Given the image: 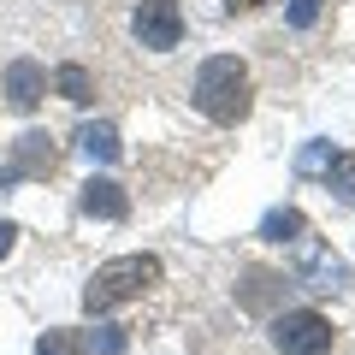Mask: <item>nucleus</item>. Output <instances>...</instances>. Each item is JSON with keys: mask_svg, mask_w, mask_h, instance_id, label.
I'll list each match as a JSON object with an SVG mask.
<instances>
[{"mask_svg": "<svg viewBox=\"0 0 355 355\" xmlns=\"http://www.w3.org/2000/svg\"><path fill=\"white\" fill-rule=\"evenodd\" d=\"M190 101H196V113L214 119V125H237V119L249 113V65H243L237 53H214V60H202Z\"/></svg>", "mask_w": 355, "mask_h": 355, "instance_id": "f257e3e1", "label": "nucleus"}, {"mask_svg": "<svg viewBox=\"0 0 355 355\" xmlns=\"http://www.w3.org/2000/svg\"><path fill=\"white\" fill-rule=\"evenodd\" d=\"M130 30H137L142 48L166 53V48H178V42H184V12H178V0H142L137 18H130Z\"/></svg>", "mask_w": 355, "mask_h": 355, "instance_id": "39448f33", "label": "nucleus"}, {"mask_svg": "<svg viewBox=\"0 0 355 355\" xmlns=\"http://www.w3.org/2000/svg\"><path fill=\"white\" fill-rule=\"evenodd\" d=\"M77 207H83L89 219H125V214H130V196L119 190L113 178H89L83 196H77Z\"/></svg>", "mask_w": 355, "mask_h": 355, "instance_id": "0eeeda50", "label": "nucleus"}, {"mask_svg": "<svg viewBox=\"0 0 355 355\" xmlns=\"http://www.w3.org/2000/svg\"><path fill=\"white\" fill-rule=\"evenodd\" d=\"M36 355H83V338L77 331H42Z\"/></svg>", "mask_w": 355, "mask_h": 355, "instance_id": "2eb2a0df", "label": "nucleus"}, {"mask_svg": "<svg viewBox=\"0 0 355 355\" xmlns=\"http://www.w3.org/2000/svg\"><path fill=\"white\" fill-rule=\"evenodd\" d=\"M272 343L279 355H331V320L314 308H291L272 320Z\"/></svg>", "mask_w": 355, "mask_h": 355, "instance_id": "7ed1b4c3", "label": "nucleus"}, {"mask_svg": "<svg viewBox=\"0 0 355 355\" xmlns=\"http://www.w3.org/2000/svg\"><path fill=\"white\" fill-rule=\"evenodd\" d=\"M231 12H254V6H261V0H225Z\"/></svg>", "mask_w": 355, "mask_h": 355, "instance_id": "a211bd4d", "label": "nucleus"}, {"mask_svg": "<svg viewBox=\"0 0 355 355\" xmlns=\"http://www.w3.org/2000/svg\"><path fill=\"white\" fill-rule=\"evenodd\" d=\"M89 349L95 355H125L130 343H125V326H95L89 331Z\"/></svg>", "mask_w": 355, "mask_h": 355, "instance_id": "4468645a", "label": "nucleus"}, {"mask_svg": "<svg viewBox=\"0 0 355 355\" xmlns=\"http://www.w3.org/2000/svg\"><path fill=\"white\" fill-rule=\"evenodd\" d=\"M42 95H48V71L36 60H12L6 65V107L12 113H36Z\"/></svg>", "mask_w": 355, "mask_h": 355, "instance_id": "423d86ee", "label": "nucleus"}, {"mask_svg": "<svg viewBox=\"0 0 355 355\" xmlns=\"http://www.w3.org/2000/svg\"><path fill=\"white\" fill-rule=\"evenodd\" d=\"M284 18H291V30H314L320 24V0H284Z\"/></svg>", "mask_w": 355, "mask_h": 355, "instance_id": "dca6fc26", "label": "nucleus"}, {"mask_svg": "<svg viewBox=\"0 0 355 355\" xmlns=\"http://www.w3.org/2000/svg\"><path fill=\"white\" fill-rule=\"evenodd\" d=\"M326 190H338V202L355 207V154H331V166H326Z\"/></svg>", "mask_w": 355, "mask_h": 355, "instance_id": "9d476101", "label": "nucleus"}, {"mask_svg": "<svg viewBox=\"0 0 355 355\" xmlns=\"http://www.w3.org/2000/svg\"><path fill=\"white\" fill-rule=\"evenodd\" d=\"M291 272H296V284H308V291H320V296L349 284V266H343L320 237H296L291 243Z\"/></svg>", "mask_w": 355, "mask_h": 355, "instance_id": "20e7f679", "label": "nucleus"}, {"mask_svg": "<svg viewBox=\"0 0 355 355\" xmlns=\"http://www.w3.org/2000/svg\"><path fill=\"white\" fill-rule=\"evenodd\" d=\"M331 154H338V148H331V142H308V148L296 154V172H302V178H326Z\"/></svg>", "mask_w": 355, "mask_h": 355, "instance_id": "ddd939ff", "label": "nucleus"}, {"mask_svg": "<svg viewBox=\"0 0 355 355\" xmlns=\"http://www.w3.org/2000/svg\"><path fill=\"white\" fill-rule=\"evenodd\" d=\"M53 83H60V95H65V101H77V107L95 101V83H89L83 65H60V77H53Z\"/></svg>", "mask_w": 355, "mask_h": 355, "instance_id": "9b49d317", "label": "nucleus"}, {"mask_svg": "<svg viewBox=\"0 0 355 355\" xmlns=\"http://www.w3.org/2000/svg\"><path fill=\"white\" fill-rule=\"evenodd\" d=\"M154 284H160V261H154V254H119V261L95 266V279L83 284V308L89 314H107V308H119V302H137Z\"/></svg>", "mask_w": 355, "mask_h": 355, "instance_id": "f03ea898", "label": "nucleus"}, {"mask_svg": "<svg viewBox=\"0 0 355 355\" xmlns=\"http://www.w3.org/2000/svg\"><path fill=\"white\" fill-rule=\"evenodd\" d=\"M53 160H60V154H53V142L42 137V130H30V137H18L12 166H6V172H12V178H48Z\"/></svg>", "mask_w": 355, "mask_h": 355, "instance_id": "6e6552de", "label": "nucleus"}, {"mask_svg": "<svg viewBox=\"0 0 355 355\" xmlns=\"http://www.w3.org/2000/svg\"><path fill=\"white\" fill-rule=\"evenodd\" d=\"M77 148H83L89 160L113 166L119 154H125V142H119V130H113V125H83V130H77Z\"/></svg>", "mask_w": 355, "mask_h": 355, "instance_id": "1a4fd4ad", "label": "nucleus"}, {"mask_svg": "<svg viewBox=\"0 0 355 355\" xmlns=\"http://www.w3.org/2000/svg\"><path fill=\"white\" fill-rule=\"evenodd\" d=\"M12 243H18V225H6V219H0V261L12 254Z\"/></svg>", "mask_w": 355, "mask_h": 355, "instance_id": "f3484780", "label": "nucleus"}, {"mask_svg": "<svg viewBox=\"0 0 355 355\" xmlns=\"http://www.w3.org/2000/svg\"><path fill=\"white\" fill-rule=\"evenodd\" d=\"M261 237H272V243H284V237H302V214H296V207H272V214L261 219Z\"/></svg>", "mask_w": 355, "mask_h": 355, "instance_id": "f8f14e48", "label": "nucleus"}]
</instances>
